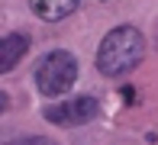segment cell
<instances>
[{"mask_svg":"<svg viewBox=\"0 0 158 145\" xmlns=\"http://www.w3.org/2000/svg\"><path fill=\"white\" fill-rule=\"evenodd\" d=\"M6 110H10V97L0 90V113H6Z\"/></svg>","mask_w":158,"mask_h":145,"instance_id":"cell-7","label":"cell"},{"mask_svg":"<svg viewBox=\"0 0 158 145\" xmlns=\"http://www.w3.org/2000/svg\"><path fill=\"white\" fill-rule=\"evenodd\" d=\"M42 116H45L52 126H84V122L97 119L100 116V100L90 97V93H84V97H68V100H58V103H48L45 110H42Z\"/></svg>","mask_w":158,"mask_h":145,"instance_id":"cell-3","label":"cell"},{"mask_svg":"<svg viewBox=\"0 0 158 145\" xmlns=\"http://www.w3.org/2000/svg\"><path fill=\"white\" fill-rule=\"evenodd\" d=\"M26 52H29V39H26L23 32L0 35V74L13 71L19 61H23V55H26Z\"/></svg>","mask_w":158,"mask_h":145,"instance_id":"cell-4","label":"cell"},{"mask_svg":"<svg viewBox=\"0 0 158 145\" xmlns=\"http://www.w3.org/2000/svg\"><path fill=\"white\" fill-rule=\"evenodd\" d=\"M0 145H55L48 135H19V139H10V142H0Z\"/></svg>","mask_w":158,"mask_h":145,"instance_id":"cell-6","label":"cell"},{"mask_svg":"<svg viewBox=\"0 0 158 145\" xmlns=\"http://www.w3.org/2000/svg\"><path fill=\"white\" fill-rule=\"evenodd\" d=\"M145 55V39L135 26H116L103 35L97 48V71L103 77H123Z\"/></svg>","mask_w":158,"mask_h":145,"instance_id":"cell-1","label":"cell"},{"mask_svg":"<svg viewBox=\"0 0 158 145\" xmlns=\"http://www.w3.org/2000/svg\"><path fill=\"white\" fill-rule=\"evenodd\" d=\"M77 81V58L68 48H52L35 64V87L42 97H61Z\"/></svg>","mask_w":158,"mask_h":145,"instance_id":"cell-2","label":"cell"},{"mask_svg":"<svg viewBox=\"0 0 158 145\" xmlns=\"http://www.w3.org/2000/svg\"><path fill=\"white\" fill-rule=\"evenodd\" d=\"M29 10L35 13L39 19H48V23H58V19L71 16L77 10V0H32Z\"/></svg>","mask_w":158,"mask_h":145,"instance_id":"cell-5","label":"cell"}]
</instances>
